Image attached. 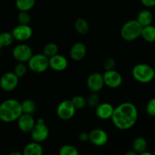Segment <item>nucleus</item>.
I'll return each mask as SVG.
<instances>
[{"instance_id":"obj_20","label":"nucleus","mask_w":155,"mask_h":155,"mask_svg":"<svg viewBox=\"0 0 155 155\" xmlns=\"http://www.w3.org/2000/svg\"><path fill=\"white\" fill-rule=\"evenodd\" d=\"M141 36L148 42H155V27L153 25L145 26L142 27Z\"/></svg>"},{"instance_id":"obj_35","label":"nucleus","mask_w":155,"mask_h":155,"mask_svg":"<svg viewBox=\"0 0 155 155\" xmlns=\"http://www.w3.org/2000/svg\"><path fill=\"white\" fill-rule=\"evenodd\" d=\"M79 140L82 142H87L89 139V133H81L80 135H79Z\"/></svg>"},{"instance_id":"obj_27","label":"nucleus","mask_w":155,"mask_h":155,"mask_svg":"<svg viewBox=\"0 0 155 155\" xmlns=\"http://www.w3.org/2000/svg\"><path fill=\"white\" fill-rule=\"evenodd\" d=\"M73 104L75 107L76 110H80V109H83L86 107V105L87 104L86 103V99L84 97L81 96V95H76L71 100Z\"/></svg>"},{"instance_id":"obj_19","label":"nucleus","mask_w":155,"mask_h":155,"mask_svg":"<svg viewBox=\"0 0 155 155\" xmlns=\"http://www.w3.org/2000/svg\"><path fill=\"white\" fill-rule=\"evenodd\" d=\"M136 20L143 27L145 26L151 25L153 22V20H154V17H153V14L151 13V12L145 9V10H142L139 12Z\"/></svg>"},{"instance_id":"obj_39","label":"nucleus","mask_w":155,"mask_h":155,"mask_svg":"<svg viewBox=\"0 0 155 155\" xmlns=\"http://www.w3.org/2000/svg\"><path fill=\"white\" fill-rule=\"evenodd\" d=\"M2 45L1 42H0V49H1V48H2Z\"/></svg>"},{"instance_id":"obj_26","label":"nucleus","mask_w":155,"mask_h":155,"mask_svg":"<svg viewBox=\"0 0 155 155\" xmlns=\"http://www.w3.org/2000/svg\"><path fill=\"white\" fill-rule=\"evenodd\" d=\"M61 155H79V151L74 146L71 145H63L59 150Z\"/></svg>"},{"instance_id":"obj_38","label":"nucleus","mask_w":155,"mask_h":155,"mask_svg":"<svg viewBox=\"0 0 155 155\" xmlns=\"http://www.w3.org/2000/svg\"><path fill=\"white\" fill-rule=\"evenodd\" d=\"M23 154H21V153L20 152H16V151H15V152H11L9 155H22Z\"/></svg>"},{"instance_id":"obj_8","label":"nucleus","mask_w":155,"mask_h":155,"mask_svg":"<svg viewBox=\"0 0 155 155\" xmlns=\"http://www.w3.org/2000/svg\"><path fill=\"white\" fill-rule=\"evenodd\" d=\"M19 82V77L14 72H7L0 79V87L5 92H11L16 89Z\"/></svg>"},{"instance_id":"obj_3","label":"nucleus","mask_w":155,"mask_h":155,"mask_svg":"<svg viewBox=\"0 0 155 155\" xmlns=\"http://www.w3.org/2000/svg\"><path fill=\"white\" fill-rule=\"evenodd\" d=\"M132 74L136 81L142 83H148L155 77L154 68L147 64H138L133 68Z\"/></svg>"},{"instance_id":"obj_2","label":"nucleus","mask_w":155,"mask_h":155,"mask_svg":"<svg viewBox=\"0 0 155 155\" xmlns=\"http://www.w3.org/2000/svg\"><path fill=\"white\" fill-rule=\"evenodd\" d=\"M22 113L21 102L16 99H7L0 104V120L4 123L18 120Z\"/></svg>"},{"instance_id":"obj_32","label":"nucleus","mask_w":155,"mask_h":155,"mask_svg":"<svg viewBox=\"0 0 155 155\" xmlns=\"http://www.w3.org/2000/svg\"><path fill=\"white\" fill-rule=\"evenodd\" d=\"M146 112L149 116L155 117V98L150 99L147 103Z\"/></svg>"},{"instance_id":"obj_28","label":"nucleus","mask_w":155,"mask_h":155,"mask_svg":"<svg viewBox=\"0 0 155 155\" xmlns=\"http://www.w3.org/2000/svg\"><path fill=\"white\" fill-rule=\"evenodd\" d=\"M14 37L12 33L8 32H3L0 33V42L2 46H8L12 45L14 41Z\"/></svg>"},{"instance_id":"obj_18","label":"nucleus","mask_w":155,"mask_h":155,"mask_svg":"<svg viewBox=\"0 0 155 155\" xmlns=\"http://www.w3.org/2000/svg\"><path fill=\"white\" fill-rule=\"evenodd\" d=\"M43 154V148L39 142L33 141V142L27 144L24 148V155H42Z\"/></svg>"},{"instance_id":"obj_12","label":"nucleus","mask_w":155,"mask_h":155,"mask_svg":"<svg viewBox=\"0 0 155 155\" xmlns=\"http://www.w3.org/2000/svg\"><path fill=\"white\" fill-rule=\"evenodd\" d=\"M86 84L89 90L92 92H99L104 86L103 75L100 73H92L88 77Z\"/></svg>"},{"instance_id":"obj_17","label":"nucleus","mask_w":155,"mask_h":155,"mask_svg":"<svg viewBox=\"0 0 155 155\" xmlns=\"http://www.w3.org/2000/svg\"><path fill=\"white\" fill-rule=\"evenodd\" d=\"M86 47L83 42H76L71 47L70 55L73 60L76 61H82L86 54Z\"/></svg>"},{"instance_id":"obj_15","label":"nucleus","mask_w":155,"mask_h":155,"mask_svg":"<svg viewBox=\"0 0 155 155\" xmlns=\"http://www.w3.org/2000/svg\"><path fill=\"white\" fill-rule=\"evenodd\" d=\"M18 125L23 133H30L35 125L33 115L22 113L18 119Z\"/></svg>"},{"instance_id":"obj_40","label":"nucleus","mask_w":155,"mask_h":155,"mask_svg":"<svg viewBox=\"0 0 155 155\" xmlns=\"http://www.w3.org/2000/svg\"><path fill=\"white\" fill-rule=\"evenodd\" d=\"M154 74H155V67L154 68Z\"/></svg>"},{"instance_id":"obj_36","label":"nucleus","mask_w":155,"mask_h":155,"mask_svg":"<svg viewBox=\"0 0 155 155\" xmlns=\"http://www.w3.org/2000/svg\"><path fill=\"white\" fill-rule=\"evenodd\" d=\"M137 154H136V152H135L134 151H128V152H127L126 153V155H136Z\"/></svg>"},{"instance_id":"obj_22","label":"nucleus","mask_w":155,"mask_h":155,"mask_svg":"<svg viewBox=\"0 0 155 155\" xmlns=\"http://www.w3.org/2000/svg\"><path fill=\"white\" fill-rule=\"evenodd\" d=\"M74 27H75V30L80 34L82 35L86 34L89 30V23L84 18H80L76 20L75 24H74Z\"/></svg>"},{"instance_id":"obj_31","label":"nucleus","mask_w":155,"mask_h":155,"mask_svg":"<svg viewBox=\"0 0 155 155\" xmlns=\"http://www.w3.org/2000/svg\"><path fill=\"white\" fill-rule=\"evenodd\" d=\"M99 96L96 94V92H93L90 95L86 100V103L89 104L91 107H96L99 104Z\"/></svg>"},{"instance_id":"obj_25","label":"nucleus","mask_w":155,"mask_h":155,"mask_svg":"<svg viewBox=\"0 0 155 155\" xmlns=\"http://www.w3.org/2000/svg\"><path fill=\"white\" fill-rule=\"evenodd\" d=\"M58 46L53 42L46 44L43 48V54L48 58L58 54Z\"/></svg>"},{"instance_id":"obj_16","label":"nucleus","mask_w":155,"mask_h":155,"mask_svg":"<svg viewBox=\"0 0 155 155\" xmlns=\"http://www.w3.org/2000/svg\"><path fill=\"white\" fill-rule=\"evenodd\" d=\"M114 107L109 103H101L95 107V114L99 119L108 120L110 119L113 115Z\"/></svg>"},{"instance_id":"obj_10","label":"nucleus","mask_w":155,"mask_h":155,"mask_svg":"<svg viewBox=\"0 0 155 155\" xmlns=\"http://www.w3.org/2000/svg\"><path fill=\"white\" fill-rule=\"evenodd\" d=\"M104 85L112 89L120 87L123 83V78L121 74L114 70L106 71L103 75Z\"/></svg>"},{"instance_id":"obj_11","label":"nucleus","mask_w":155,"mask_h":155,"mask_svg":"<svg viewBox=\"0 0 155 155\" xmlns=\"http://www.w3.org/2000/svg\"><path fill=\"white\" fill-rule=\"evenodd\" d=\"M12 34L14 39L19 42H24L28 40L33 35V30L29 25L20 24L16 26L12 30Z\"/></svg>"},{"instance_id":"obj_33","label":"nucleus","mask_w":155,"mask_h":155,"mask_svg":"<svg viewBox=\"0 0 155 155\" xmlns=\"http://www.w3.org/2000/svg\"><path fill=\"white\" fill-rule=\"evenodd\" d=\"M115 60L113 58H108L105 60L104 63V68L106 71H109V70H113L115 67Z\"/></svg>"},{"instance_id":"obj_14","label":"nucleus","mask_w":155,"mask_h":155,"mask_svg":"<svg viewBox=\"0 0 155 155\" xmlns=\"http://www.w3.org/2000/svg\"><path fill=\"white\" fill-rule=\"evenodd\" d=\"M68 61L61 54H56L48 58V66L55 71H63L68 68Z\"/></svg>"},{"instance_id":"obj_7","label":"nucleus","mask_w":155,"mask_h":155,"mask_svg":"<svg viewBox=\"0 0 155 155\" xmlns=\"http://www.w3.org/2000/svg\"><path fill=\"white\" fill-rule=\"evenodd\" d=\"M56 112L60 119L63 120H69L75 114L76 108L71 100H64L58 104Z\"/></svg>"},{"instance_id":"obj_6","label":"nucleus","mask_w":155,"mask_h":155,"mask_svg":"<svg viewBox=\"0 0 155 155\" xmlns=\"http://www.w3.org/2000/svg\"><path fill=\"white\" fill-rule=\"evenodd\" d=\"M30 133H31L32 139L34 142L41 143L46 140L47 138L48 137L49 130L45 125V120L42 118H39L35 124Z\"/></svg>"},{"instance_id":"obj_34","label":"nucleus","mask_w":155,"mask_h":155,"mask_svg":"<svg viewBox=\"0 0 155 155\" xmlns=\"http://www.w3.org/2000/svg\"><path fill=\"white\" fill-rule=\"evenodd\" d=\"M140 1L145 7L151 8L155 6V0H140Z\"/></svg>"},{"instance_id":"obj_23","label":"nucleus","mask_w":155,"mask_h":155,"mask_svg":"<svg viewBox=\"0 0 155 155\" xmlns=\"http://www.w3.org/2000/svg\"><path fill=\"white\" fill-rule=\"evenodd\" d=\"M22 112L24 114L33 115L36 111V104L34 101L31 99H25L21 102Z\"/></svg>"},{"instance_id":"obj_24","label":"nucleus","mask_w":155,"mask_h":155,"mask_svg":"<svg viewBox=\"0 0 155 155\" xmlns=\"http://www.w3.org/2000/svg\"><path fill=\"white\" fill-rule=\"evenodd\" d=\"M36 3V0H16L17 8L19 11L29 12L33 8Z\"/></svg>"},{"instance_id":"obj_21","label":"nucleus","mask_w":155,"mask_h":155,"mask_svg":"<svg viewBox=\"0 0 155 155\" xmlns=\"http://www.w3.org/2000/svg\"><path fill=\"white\" fill-rule=\"evenodd\" d=\"M147 148V141L143 137H137L134 139L133 142V150L136 153L139 154L145 151Z\"/></svg>"},{"instance_id":"obj_4","label":"nucleus","mask_w":155,"mask_h":155,"mask_svg":"<svg viewBox=\"0 0 155 155\" xmlns=\"http://www.w3.org/2000/svg\"><path fill=\"white\" fill-rule=\"evenodd\" d=\"M142 26L137 20H130L123 25L120 30V34L123 39L126 41H133L141 36Z\"/></svg>"},{"instance_id":"obj_13","label":"nucleus","mask_w":155,"mask_h":155,"mask_svg":"<svg viewBox=\"0 0 155 155\" xmlns=\"http://www.w3.org/2000/svg\"><path fill=\"white\" fill-rule=\"evenodd\" d=\"M89 140L95 146H103L108 141V135L101 129H94L89 133Z\"/></svg>"},{"instance_id":"obj_5","label":"nucleus","mask_w":155,"mask_h":155,"mask_svg":"<svg viewBox=\"0 0 155 155\" xmlns=\"http://www.w3.org/2000/svg\"><path fill=\"white\" fill-rule=\"evenodd\" d=\"M27 62H28V67L30 71L38 73V74L45 72L49 68L48 58L45 56L43 53L32 55Z\"/></svg>"},{"instance_id":"obj_29","label":"nucleus","mask_w":155,"mask_h":155,"mask_svg":"<svg viewBox=\"0 0 155 155\" xmlns=\"http://www.w3.org/2000/svg\"><path fill=\"white\" fill-rule=\"evenodd\" d=\"M18 20L20 24L29 25V24L30 23V21H31V18H30V15H29L28 12L20 11V13L18 14Z\"/></svg>"},{"instance_id":"obj_37","label":"nucleus","mask_w":155,"mask_h":155,"mask_svg":"<svg viewBox=\"0 0 155 155\" xmlns=\"http://www.w3.org/2000/svg\"><path fill=\"white\" fill-rule=\"evenodd\" d=\"M140 154L141 155H152V154H151V153L146 151V150H145V151H144L142 153H141Z\"/></svg>"},{"instance_id":"obj_9","label":"nucleus","mask_w":155,"mask_h":155,"mask_svg":"<svg viewBox=\"0 0 155 155\" xmlns=\"http://www.w3.org/2000/svg\"><path fill=\"white\" fill-rule=\"evenodd\" d=\"M13 57L19 62H27L33 55V51L30 46L27 44H19L12 51Z\"/></svg>"},{"instance_id":"obj_30","label":"nucleus","mask_w":155,"mask_h":155,"mask_svg":"<svg viewBox=\"0 0 155 155\" xmlns=\"http://www.w3.org/2000/svg\"><path fill=\"white\" fill-rule=\"evenodd\" d=\"M14 73H15L19 78L23 77L25 75V74L27 73V67L24 64V62H19V63L15 67Z\"/></svg>"},{"instance_id":"obj_1","label":"nucleus","mask_w":155,"mask_h":155,"mask_svg":"<svg viewBox=\"0 0 155 155\" xmlns=\"http://www.w3.org/2000/svg\"><path fill=\"white\" fill-rule=\"evenodd\" d=\"M139 117L137 107L131 102H124L114 107L111 118L114 125L121 130H129L136 124Z\"/></svg>"}]
</instances>
